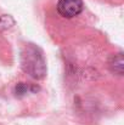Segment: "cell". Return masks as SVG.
Wrapping results in <instances>:
<instances>
[{
    "mask_svg": "<svg viewBox=\"0 0 124 125\" xmlns=\"http://www.w3.org/2000/svg\"><path fill=\"white\" fill-rule=\"evenodd\" d=\"M21 67L33 79L40 80L46 75L47 67L44 53L39 46L26 44L21 50Z\"/></svg>",
    "mask_w": 124,
    "mask_h": 125,
    "instance_id": "1",
    "label": "cell"
},
{
    "mask_svg": "<svg viewBox=\"0 0 124 125\" xmlns=\"http://www.w3.org/2000/svg\"><path fill=\"white\" fill-rule=\"evenodd\" d=\"M57 12L65 18L78 16L84 9L82 0H60L57 2Z\"/></svg>",
    "mask_w": 124,
    "mask_h": 125,
    "instance_id": "2",
    "label": "cell"
},
{
    "mask_svg": "<svg viewBox=\"0 0 124 125\" xmlns=\"http://www.w3.org/2000/svg\"><path fill=\"white\" fill-rule=\"evenodd\" d=\"M123 68H124V60H123V52H118L117 55L112 56L110 61V69L112 73L117 75H123Z\"/></svg>",
    "mask_w": 124,
    "mask_h": 125,
    "instance_id": "3",
    "label": "cell"
},
{
    "mask_svg": "<svg viewBox=\"0 0 124 125\" xmlns=\"http://www.w3.org/2000/svg\"><path fill=\"white\" fill-rule=\"evenodd\" d=\"M38 90H39L38 86L29 85V84L26 83H18L15 86V95L18 96V97H22V96H24L28 92H37Z\"/></svg>",
    "mask_w": 124,
    "mask_h": 125,
    "instance_id": "4",
    "label": "cell"
},
{
    "mask_svg": "<svg viewBox=\"0 0 124 125\" xmlns=\"http://www.w3.org/2000/svg\"><path fill=\"white\" fill-rule=\"evenodd\" d=\"M13 24H15V20L10 15H2V16H0V32L11 28Z\"/></svg>",
    "mask_w": 124,
    "mask_h": 125,
    "instance_id": "5",
    "label": "cell"
}]
</instances>
